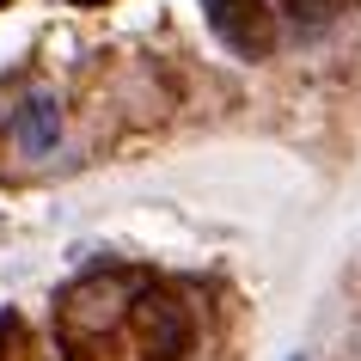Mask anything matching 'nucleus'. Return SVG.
<instances>
[{"instance_id": "6e6552de", "label": "nucleus", "mask_w": 361, "mask_h": 361, "mask_svg": "<svg viewBox=\"0 0 361 361\" xmlns=\"http://www.w3.org/2000/svg\"><path fill=\"white\" fill-rule=\"evenodd\" d=\"M288 361H306V355H288Z\"/></svg>"}, {"instance_id": "f257e3e1", "label": "nucleus", "mask_w": 361, "mask_h": 361, "mask_svg": "<svg viewBox=\"0 0 361 361\" xmlns=\"http://www.w3.org/2000/svg\"><path fill=\"white\" fill-rule=\"evenodd\" d=\"M141 288H147L141 269H116V264L111 269H86L80 282H68L56 294V337H61V349L86 355V349H98V343H111L116 324H129Z\"/></svg>"}, {"instance_id": "f03ea898", "label": "nucleus", "mask_w": 361, "mask_h": 361, "mask_svg": "<svg viewBox=\"0 0 361 361\" xmlns=\"http://www.w3.org/2000/svg\"><path fill=\"white\" fill-rule=\"evenodd\" d=\"M129 324H135V343H141V361H190V306L171 288L147 282Z\"/></svg>"}, {"instance_id": "39448f33", "label": "nucleus", "mask_w": 361, "mask_h": 361, "mask_svg": "<svg viewBox=\"0 0 361 361\" xmlns=\"http://www.w3.org/2000/svg\"><path fill=\"white\" fill-rule=\"evenodd\" d=\"M31 355V337H25L19 312H0V361H25Z\"/></svg>"}, {"instance_id": "20e7f679", "label": "nucleus", "mask_w": 361, "mask_h": 361, "mask_svg": "<svg viewBox=\"0 0 361 361\" xmlns=\"http://www.w3.org/2000/svg\"><path fill=\"white\" fill-rule=\"evenodd\" d=\"M13 141H19V153H31V159L56 153V141H61V98L56 92H31L19 104V116H13Z\"/></svg>"}, {"instance_id": "7ed1b4c3", "label": "nucleus", "mask_w": 361, "mask_h": 361, "mask_svg": "<svg viewBox=\"0 0 361 361\" xmlns=\"http://www.w3.org/2000/svg\"><path fill=\"white\" fill-rule=\"evenodd\" d=\"M202 13H209V31L245 61H264L276 49V37H282L269 0H202Z\"/></svg>"}, {"instance_id": "0eeeda50", "label": "nucleus", "mask_w": 361, "mask_h": 361, "mask_svg": "<svg viewBox=\"0 0 361 361\" xmlns=\"http://www.w3.org/2000/svg\"><path fill=\"white\" fill-rule=\"evenodd\" d=\"M74 6H104V0H74Z\"/></svg>"}, {"instance_id": "423d86ee", "label": "nucleus", "mask_w": 361, "mask_h": 361, "mask_svg": "<svg viewBox=\"0 0 361 361\" xmlns=\"http://www.w3.org/2000/svg\"><path fill=\"white\" fill-rule=\"evenodd\" d=\"M343 0H288V13H294V25H306V31H324V25L337 19Z\"/></svg>"}]
</instances>
